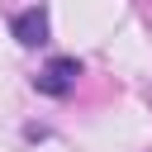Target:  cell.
<instances>
[{
    "mask_svg": "<svg viewBox=\"0 0 152 152\" xmlns=\"http://www.w3.org/2000/svg\"><path fill=\"white\" fill-rule=\"evenodd\" d=\"M76 76H81V62L76 57H52L38 76H33V90H43V95H71L76 90Z\"/></svg>",
    "mask_w": 152,
    "mask_h": 152,
    "instance_id": "cell-1",
    "label": "cell"
},
{
    "mask_svg": "<svg viewBox=\"0 0 152 152\" xmlns=\"http://www.w3.org/2000/svg\"><path fill=\"white\" fill-rule=\"evenodd\" d=\"M10 28H14L19 48H43V43H48V10H43V5H28V10H19Z\"/></svg>",
    "mask_w": 152,
    "mask_h": 152,
    "instance_id": "cell-2",
    "label": "cell"
}]
</instances>
